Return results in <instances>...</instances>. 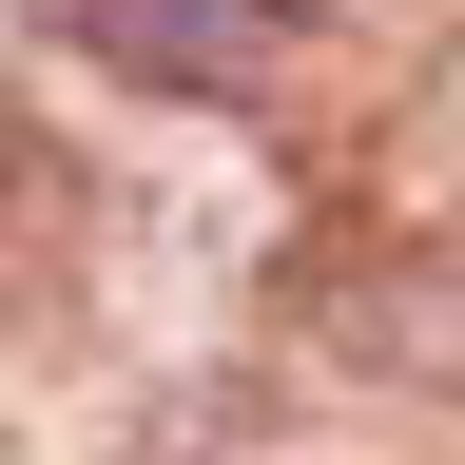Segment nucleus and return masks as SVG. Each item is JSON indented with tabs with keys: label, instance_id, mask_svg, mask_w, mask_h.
<instances>
[{
	"label": "nucleus",
	"instance_id": "f257e3e1",
	"mask_svg": "<svg viewBox=\"0 0 465 465\" xmlns=\"http://www.w3.org/2000/svg\"><path fill=\"white\" fill-rule=\"evenodd\" d=\"M39 20L78 39L97 78H136V97H232V116L291 97V78L330 58L311 0H39Z\"/></svg>",
	"mask_w": 465,
	"mask_h": 465
}]
</instances>
